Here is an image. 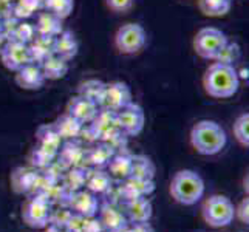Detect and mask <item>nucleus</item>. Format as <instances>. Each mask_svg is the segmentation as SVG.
Returning <instances> with one entry per match:
<instances>
[{"mask_svg": "<svg viewBox=\"0 0 249 232\" xmlns=\"http://www.w3.org/2000/svg\"><path fill=\"white\" fill-rule=\"evenodd\" d=\"M87 175L89 170L84 167H71L65 177V187L70 189L71 192H78L82 187H85L87 183Z\"/></svg>", "mask_w": 249, "mask_h": 232, "instance_id": "35", "label": "nucleus"}, {"mask_svg": "<svg viewBox=\"0 0 249 232\" xmlns=\"http://www.w3.org/2000/svg\"><path fill=\"white\" fill-rule=\"evenodd\" d=\"M50 201L44 195L36 194V196L25 201L22 208V220L33 229H45L50 225Z\"/></svg>", "mask_w": 249, "mask_h": 232, "instance_id": "7", "label": "nucleus"}, {"mask_svg": "<svg viewBox=\"0 0 249 232\" xmlns=\"http://www.w3.org/2000/svg\"><path fill=\"white\" fill-rule=\"evenodd\" d=\"M6 42H8V39H6L5 34H0V53H2V50L5 48Z\"/></svg>", "mask_w": 249, "mask_h": 232, "instance_id": "47", "label": "nucleus"}, {"mask_svg": "<svg viewBox=\"0 0 249 232\" xmlns=\"http://www.w3.org/2000/svg\"><path fill=\"white\" fill-rule=\"evenodd\" d=\"M170 195L177 203L183 206H194L204 195V179L195 170L183 169L172 177Z\"/></svg>", "mask_w": 249, "mask_h": 232, "instance_id": "3", "label": "nucleus"}, {"mask_svg": "<svg viewBox=\"0 0 249 232\" xmlns=\"http://www.w3.org/2000/svg\"><path fill=\"white\" fill-rule=\"evenodd\" d=\"M54 54L70 62L79 53V42L70 30H64L54 37Z\"/></svg>", "mask_w": 249, "mask_h": 232, "instance_id": "16", "label": "nucleus"}, {"mask_svg": "<svg viewBox=\"0 0 249 232\" xmlns=\"http://www.w3.org/2000/svg\"><path fill=\"white\" fill-rule=\"evenodd\" d=\"M157 167L153 161L145 155H132V178L153 179L155 178Z\"/></svg>", "mask_w": 249, "mask_h": 232, "instance_id": "26", "label": "nucleus"}, {"mask_svg": "<svg viewBox=\"0 0 249 232\" xmlns=\"http://www.w3.org/2000/svg\"><path fill=\"white\" fill-rule=\"evenodd\" d=\"M56 155L53 153H50L48 150L45 149H42L37 145V149H34L33 153H31V161H33V164L34 166H39V167H47L51 164V161L54 160Z\"/></svg>", "mask_w": 249, "mask_h": 232, "instance_id": "38", "label": "nucleus"}, {"mask_svg": "<svg viewBox=\"0 0 249 232\" xmlns=\"http://www.w3.org/2000/svg\"><path fill=\"white\" fill-rule=\"evenodd\" d=\"M98 110H99V106L96 102L84 98L81 94H76V96H73L68 101L65 113L73 116L74 119H78L81 124H89L91 123V119L96 116Z\"/></svg>", "mask_w": 249, "mask_h": 232, "instance_id": "11", "label": "nucleus"}, {"mask_svg": "<svg viewBox=\"0 0 249 232\" xmlns=\"http://www.w3.org/2000/svg\"><path fill=\"white\" fill-rule=\"evenodd\" d=\"M0 61H2L3 67L10 71H17L23 68L25 65L33 64L31 56H30V48L25 44H19V42L8 40L5 48L0 53Z\"/></svg>", "mask_w": 249, "mask_h": 232, "instance_id": "10", "label": "nucleus"}, {"mask_svg": "<svg viewBox=\"0 0 249 232\" xmlns=\"http://www.w3.org/2000/svg\"><path fill=\"white\" fill-rule=\"evenodd\" d=\"M53 125L56 127V130L59 133V136L67 141H71L74 138L82 133V127L84 124H81L78 119H74L73 116H70L68 113H64L62 116H59L56 119V123H53Z\"/></svg>", "mask_w": 249, "mask_h": 232, "instance_id": "24", "label": "nucleus"}, {"mask_svg": "<svg viewBox=\"0 0 249 232\" xmlns=\"http://www.w3.org/2000/svg\"><path fill=\"white\" fill-rule=\"evenodd\" d=\"M128 232H155V229L147 221V223H135V225L128 228Z\"/></svg>", "mask_w": 249, "mask_h": 232, "instance_id": "44", "label": "nucleus"}, {"mask_svg": "<svg viewBox=\"0 0 249 232\" xmlns=\"http://www.w3.org/2000/svg\"><path fill=\"white\" fill-rule=\"evenodd\" d=\"M115 232H128V226H127V228H123V229H118V231H115Z\"/></svg>", "mask_w": 249, "mask_h": 232, "instance_id": "51", "label": "nucleus"}, {"mask_svg": "<svg viewBox=\"0 0 249 232\" xmlns=\"http://www.w3.org/2000/svg\"><path fill=\"white\" fill-rule=\"evenodd\" d=\"M127 221L132 225L135 223H147L153 215V206L147 196H140V198L128 200L125 204Z\"/></svg>", "mask_w": 249, "mask_h": 232, "instance_id": "15", "label": "nucleus"}, {"mask_svg": "<svg viewBox=\"0 0 249 232\" xmlns=\"http://www.w3.org/2000/svg\"><path fill=\"white\" fill-rule=\"evenodd\" d=\"M59 153H61L62 161L70 167H84L82 161L87 160V152H85L81 145L74 144L71 141H68L64 147L59 149Z\"/></svg>", "mask_w": 249, "mask_h": 232, "instance_id": "28", "label": "nucleus"}, {"mask_svg": "<svg viewBox=\"0 0 249 232\" xmlns=\"http://www.w3.org/2000/svg\"><path fill=\"white\" fill-rule=\"evenodd\" d=\"M33 2H36L37 5H40V6H42V10H44V0H33Z\"/></svg>", "mask_w": 249, "mask_h": 232, "instance_id": "49", "label": "nucleus"}, {"mask_svg": "<svg viewBox=\"0 0 249 232\" xmlns=\"http://www.w3.org/2000/svg\"><path fill=\"white\" fill-rule=\"evenodd\" d=\"M153 191H155V181L153 179H142V178H132L128 177L124 179L123 186L119 187L123 198L125 201L140 198V196H149Z\"/></svg>", "mask_w": 249, "mask_h": 232, "instance_id": "14", "label": "nucleus"}, {"mask_svg": "<svg viewBox=\"0 0 249 232\" xmlns=\"http://www.w3.org/2000/svg\"><path fill=\"white\" fill-rule=\"evenodd\" d=\"M108 174L111 178L116 179H127L132 174V155L127 152H115V155L111 157L110 162H108Z\"/></svg>", "mask_w": 249, "mask_h": 232, "instance_id": "20", "label": "nucleus"}, {"mask_svg": "<svg viewBox=\"0 0 249 232\" xmlns=\"http://www.w3.org/2000/svg\"><path fill=\"white\" fill-rule=\"evenodd\" d=\"M39 10H42V6L37 5L33 0H16V2L11 5V13L16 19L19 20H27L30 17L37 13Z\"/></svg>", "mask_w": 249, "mask_h": 232, "instance_id": "34", "label": "nucleus"}, {"mask_svg": "<svg viewBox=\"0 0 249 232\" xmlns=\"http://www.w3.org/2000/svg\"><path fill=\"white\" fill-rule=\"evenodd\" d=\"M70 209L82 217H94V215H98L99 203H98L96 195L91 194L90 191H82L81 189V191L71 194Z\"/></svg>", "mask_w": 249, "mask_h": 232, "instance_id": "13", "label": "nucleus"}, {"mask_svg": "<svg viewBox=\"0 0 249 232\" xmlns=\"http://www.w3.org/2000/svg\"><path fill=\"white\" fill-rule=\"evenodd\" d=\"M98 218L102 223L104 232H115L118 229H123V228L128 226L127 217L123 214V211L115 208V206H111V204H106L104 208L99 211Z\"/></svg>", "mask_w": 249, "mask_h": 232, "instance_id": "19", "label": "nucleus"}, {"mask_svg": "<svg viewBox=\"0 0 249 232\" xmlns=\"http://www.w3.org/2000/svg\"><path fill=\"white\" fill-rule=\"evenodd\" d=\"M87 125L93 132L96 141L98 140L101 141L102 136H104L106 133H108L110 130H113L115 127H118V124H116V111H111V110L99 107L96 116H94L91 119V123H89Z\"/></svg>", "mask_w": 249, "mask_h": 232, "instance_id": "17", "label": "nucleus"}, {"mask_svg": "<svg viewBox=\"0 0 249 232\" xmlns=\"http://www.w3.org/2000/svg\"><path fill=\"white\" fill-rule=\"evenodd\" d=\"M0 34H3V20H2V17H0Z\"/></svg>", "mask_w": 249, "mask_h": 232, "instance_id": "50", "label": "nucleus"}, {"mask_svg": "<svg viewBox=\"0 0 249 232\" xmlns=\"http://www.w3.org/2000/svg\"><path fill=\"white\" fill-rule=\"evenodd\" d=\"M133 102L132 89L123 81L106 82L104 94H102L101 107L111 111H118Z\"/></svg>", "mask_w": 249, "mask_h": 232, "instance_id": "8", "label": "nucleus"}, {"mask_svg": "<svg viewBox=\"0 0 249 232\" xmlns=\"http://www.w3.org/2000/svg\"><path fill=\"white\" fill-rule=\"evenodd\" d=\"M44 10L65 20L74 10V0H44Z\"/></svg>", "mask_w": 249, "mask_h": 232, "instance_id": "33", "label": "nucleus"}, {"mask_svg": "<svg viewBox=\"0 0 249 232\" xmlns=\"http://www.w3.org/2000/svg\"><path fill=\"white\" fill-rule=\"evenodd\" d=\"M30 56H31V62L40 65L42 62L48 59L50 56L54 54V37L51 36H42V34H36L30 44Z\"/></svg>", "mask_w": 249, "mask_h": 232, "instance_id": "18", "label": "nucleus"}, {"mask_svg": "<svg viewBox=\"0 0 249 232\" xmlns=\"http://www.w3.org/2000/svg\"><path fill=\"white\" fill-rule=\"evenodd\" d=\"M71 214H73V211L67 209V208L54 211L53 214H50V225L57 226V228H65L68 220L71 217Z\"/></svg>", "mask_w": 249, "mask_h": 232, "instance_id": "39", "label": "nucleus"}, {"mask_svg": "<svg viewBox=\"0 0 249 232\" xmlns=\"http://www.w3.org/2000/svg\"><path fill=\"white\" fill-rule=\"evenodd\" d=\"M37 140H39V147L48 150L50 153L57 155L59 149L62 145V138L59 136L56 127L53 124H45V125H40L37 128Z\"/></svg>", "mask_w": 249, "mask_h": 232, "instance_id": "23", "label": "nucleus"}, {"mask_svg": "<svg viewBox=\"0 0 249 232\" xmlns=\"http://www.w3.org/2000/svg\"><path fill=\"white\" fill-rule=\"evenodd\" d=\"M62 19H59L57 16L51 14L48 11L40 13L36 19V23H34V28H36L37 34H42V36H51L56 37L57 34H61L64 31V25H62Z\"/></svg>", "mask_w": 249, "mask_h": 232, "instance_id": "22", "label": "nucleus"}, {"mask_svg": "<svg viewBox=\"0 0 249 232\" xmlns=\"http://www.w3.org/2000/svg\"><path fill=\"white\" fill-rule=\"evenodd\" d=\"M14 81L17 84V87H20L22 90L36 91L44 87L45 77L42 74V70L37 64H28L16 71Z\"/></svg>", "mask_w": 249, "mask_h": 232, "instance_id": "12", "label": "nucleus"}, {"mask_svg": "<svg viewBox=\"0 0 249 232\" xmlns=\"http://www.w3.org/2000/svg\"><path fill=\"white\" fill-rule=\"evenodd\" d=\"M0 2H2L3 5H13L16 0H0Z\"/></svg>", "mask_w": 249, "mask_h": 232, "instance_id": "48", "label": "nucleus"}, {"mask_svg": "<svg viewBox=\"0 0 249 232\" xmlns=\"http://www.w3.org/2000/svg\"><path fill=\"white\" fill-rule=\"evenodd\" d=\"M39 67L42 70V74H44V77H45V81H59V79H62V77L67 76L68 70H70L68 61H65V59L59 57L56 54L45 59V61L42 62Z\"/></svg>", "mask_w": 249, "mask_h": 232, "instance_id": "21", "label": "nucleus"}, {"mask_svg": "<svg viewBox=\"0 0 249 232\" xmlns=\"http://www.w3.org/2000/svg\"><path fill=\"white\" fill-rule=\"evenodd\" d=\"M106 5L113 13H127L133 8L135 0H106Z\"/></svg>", "mask_w": 249, "mask_h": 232, "instance_id": "40", "label": "nucleus"}, {"mask_svg": "<svg viewBox=\"0 0 249 232\" xmlns=\"http://www.w3.org/2000/svg\"><path fill=\"white\" fill-rule=\"evenodd\" d=\"M36 181H37V174L33 170L20 167L13 174V187L19 194H27L34 191Z\"/></svg>", "mask_w": 249, "mask_h": 232, "instance_id": "27", "label": "nucleus"}, {"mask_svg": "<svg viewBox=\"0 0 249 232\" xmlns=\"http://www.w3.org/2000/svg\"><path fill=\"white\" fill-rule=\"evenodd\" d=\"M234 203L226 195H212L203 204V220L212 228H226L234 221Z\"/></svg>", "mask_w": 249, "mask_h": 232, "instance_id": "4", "label": "nucleus"}, {"mask_svg": "<svg viewBox=\"0 0 249 232\" xmlns=\"http://www.w3.org/2000/svg\"><path fill=\"white\" fill-rule=\"evenodd\" d=\"M36 28H34L33 23H28L27 20H19L16 27L8 33L6 39L13 40V42H19V44L28 45L30 42L36 37Z\"/></svg>", "mask_w": 249, "mask_h": 232, "instance_id": "32", "label": "nucleus"}, {"mask_svg": "<svg viewBox=\"0 0 249 232\" xmlns=\"http://www.w3.org/2000/svg\"><path fill=\"white\" fill-rule=\"evenodd\" d=\"M234 215L243 223V225H248L249 223V198H243L238 203V206L235 208Z\"/></svg>", "mask_w": 249, "mask_h": 232, "instance_id": "41", "label": "nucleus"}, {"mask_svg": "<svg viewBox=\"0 0 249 232\" xmlns=\"http://www.w3.org/2000/svg\"><path fill=\"white\" fill-rule=\"evenodd\" d=\"M240 57H242V50H240V47L237 44H234V42L228 40V44L221 48L218 56L215 57V62L235 67V64L240 61Z\"/></svg>", "mask_w": 249, "mask_h": 232, "instance_id": "37", "label": "nucleus"}, {"mask_svg": "<svg viewBox=\"0 0 249 232\" xmlns=\"http://www.w3.org/2000/svg\"><path fill=\"white\" fill-rule=\"evenodd\" d=\"M198 8L206 17H223L231 11L232 0H196Z\"/></svg>", "mask_w": 249, "mask_h": 232, "instance_id": "29", "label": "nucleus"}, {"mask_svg": "<svg viewBox=\"0 0 249 232\" xmlns=\"http://www.w3.org/2000/svg\"><path fill=\"white\" fill-rule=\"evenodd\" d=\"M104 89H106V82L101 79H87L79 84L78 87V94L87 98L101 107V101H102V94H104Z\"/></svg>", "mask_w": 249, "mask_h": 232, "instance_id": "30", "label": "nucleus"}, {"mask_svg": "<svg viewBox=\"0 0 249 232\" xmlns=\"http://www.w3.org/2000/svg\"><path fill=\"white\" fill-rule=\"evenodd\" d=\"M147 44V33L144 27L136 22L124 23L115 33V48L119 54H138Z\"/></svg>", "mask_w": 249, "mask_h": 232, "instance_id": "5", "label": "nucleus"}, {"mask_svg": "<svg viewBox=\"0 0 249 232\" xmlns=\"http://www.w3.org/2000/svg\"><path fill=\"white\" fill-rule=\"evenodd\" d=\"M111 183H113V178L110 177L107 170L96 169L93 172H89L85 187H87V191H90L91 194L98 195V194H106L111 187Z\"/></svg>", "mask_w": 249, "mask_h": 232, "instance_id": "25", "label": "nucleus"}, {"mask_svg": "<svg viewBox=\"0 0 249 232\" xmlns=\"http://www.w3.org/2000/svg\"><path fill=\"white\" fill-rule=\"evenodd\" d=\"M45 232H67L65 228H57V226H53V225H48L45 228Z\"/></svg>", "mask_w": 249, "mask_h": 232, "instance_id": "46", "label": "nucleus"}, {"mask_svg": "<svg viewBox=\"0 0 249 232\" xmlns=\"http://www.w3.org/2000/svg\"><path fill=\"white\" fill-rule=\"evenodd\" d=\"M113 155H115V150L111 149L108 144L101 141L99 145H96L94 149L87 152V161L96 169H104L108 166V162Z\"/></svg>", "mask_w": 249, "mask_h": 232, "instance_id": "31", "label": "nucleus"}, {"mask_svg": "<svg viewBox=\"0 0 249 232\" xmlns=\"http://www.w3.org/2000/svg\"><path fill=\"white\" fill-rule=\"evenodd\" d=\"M84 221H85V217L79 215V214H71L70 220H68L67 226H65V231L67 232H82L84 229Z\"/></svg>", "mask_w": 249, "mask_h": 232, "instance_id": "42", "label": "nucleus"}, {"mask_svg": "<svg viewBox=\"0 0 249 232\" xmlns=\"http://www.w3.org/2000/svg\"><path fill=\"white\" fill-rule=\"evenodd\" d=\"M228 143L225 128L212 119H201L191 130L192 147L204 157L220 153Z\"/></svg>", "mask_w": 249, "mask_h": 232, "instance_id": "2", "label": "nucleus"}, {"mask_svg": "<svg viewBox=\"0 0 249 232\" xmlns=\"http://www.w3.org/2000/svg\"><path fill=\"white\" fill-rule=\"evenodd\" d=\"M82 232H104V228H102V223L96 215H94V217H85Z\"/></svg>", "mask_w": 249, "mask_h": 232, "instance_id": "43", "label": "nucleus"}, {"mask_svg": "<svg viewBox=\"0 0 249 232\" xmlns=\"http://www.w3.org/2000/svg\"><path fill=\"white\" fill-rule=\"evenodd\" d=\"M116 124L127 136H136L142 132L145 124V113L141 106L130 102L116 111Z\"/></svg>", "mask_w": 249, "mask_h": 232, "instance_id": "9", "label": "nucleus"}, {"mask_svg": "<svg viewBox=\"0 0 249 232\" xmlns=\"http://www.w3.org/2000/svg\"><path fill=\"white\" fill-rule=\"evenodd\" d=\"M228 36L215 27H204L192 40L194 51L206 61H215L221 48L228 44Z\"/></svg>", "mask_w": 249, "mask_h": 232, "instance_id": "6", "label": "nucleus"}, {"mask_svg": "<svg viewBox=\"0 0 249 232\" xmlns=\"http://www.w3.org/2000/svg\"><path fill=\"white\" fill-rule=\"evenodd\" d=\"M10 13H11V5H3L2 2H0V17H3Z\"/></svg>", "mask_w": 249, "mask_h": 232, "instance_id": "45", "label": "nucleus"}, {"mask_svg": "<svg viewBox=\"0 0 249 232\" xmlns=\"http://www.w3.org/2000/svg\"><path fill=\"white\" fill-rule=\"evenodd\" d=\"M232 132H234V136L238 141V144L248 149L249 147V113L248 111L237 116L234 127H232Z\"/></svg>", "mask_w": 249, "mask_h": 232, "instance_id": "36", "label": "nucleus"}, {"mask_svg": "<svg viewBox=\"0 0 249 232\" xmlns=\"http://www.w3.org/2000/svg\"><path fill=\"white\" fill-rule=\"evenodd\" d=\"M203 89L206 94L215 99L232 98L240 89V76L235 67L213 61L203 74Z\"/></svg>", "mask_w": 249, "mask_h": 232, "instance_id": "1", "label": "nucleus"}]
</instances>
